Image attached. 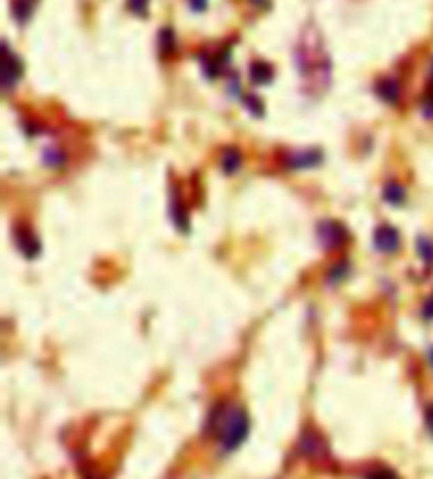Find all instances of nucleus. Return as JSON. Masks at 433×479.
<instances>
[{
	"label": "nucleus",
	"mask_w": 433,
	"mask_h": 479,
	"mask_svg": "<svg viewBox=\"0 0 433 479\" xmlns=\"http://www.w3.org/2000/svg\"><path fill=\"white\" fill-rule=\"evenodd\" d=\"M423 317L425 319H433V294L427 298V302L423 304Z\"/></svg>",
	"instance_id": "17"
},
{
	"label": "nucleus",
	"mask_w": 433,
	"mask_h": 479,
	"mask_svg": "<svg viewBox=\"0 0 433 479\" xmlns=\"http://www.w3.org/2000/svg\"><path fill=\"white\" fill-rule=\"evenodd\" d=\"M239 165H241V158H239V152H237V150H227V152L222 154V169H225L227 174L237 172Z\"/></svg>",
	"instance_id": "11"
},
{
	"label": "nucleus",
	"mask_w": 433,
	"mask_h": 479,
	"mask_svg": "<svg viewBox=\"0 0 433 479\" xmlns=\"http://www.w3.org/2000/svg\"><path fill=\"white\" fill-rule=\"evenodd\" d=\"M15 241H17V248H20V252L26 256V258H36L38 256V252H40V245H38V238L30 232V230H26V228H20L17 232H15Z\"/></svg>",
	"instance_id": "5"
},
{
	"label": "nucleus",
	"mask_w": 433,
	"mask_h": 479,
	"mask_svg": "<svg viewBox=\"0 0 433 479\" xmlns=\"http://www.w3.org/2000/svg\"><path fill=\"white\" fill-rule=\"evenodd\" d=\"M377 93L387 104H397V100H400V83L395 81V78H383V81L377 85Z\"/></svg>",
	"instance_id": "8"
},
{
	"label": "nucleus",
	"mask_w": 433,
	"mask_h": 479,
	"mask_svg": "<svg viewBox=\"0 0 433 479\" xmlns=\"http://www.w3.org/2000/svg\"><path fill=\"white\" fill-rule=\"evenodd\" d=\"M190 5H192V9L201 11V9H205V0H190Z\"/></svg>",
	"instance_id": "18"
},
{
	"label": "nucleus",
	"mask_w": 433,
	"mask_h": 479,
	"mask_svg": "<svg viewBox=\"0 0 433 479\" xmlns=\"http://www.w3.org/2000/svg\"><path fill=\"white\" fill-rule=\"evenodd\" d=\"M301 452L307 458H321L326 456V441L315 431H305L301 437Z\"/></svg>",
	"instance_id": "4"
},
{
	"label": "nucleus",
	"mask_w": 433,
	"mask_h": 479,
	"mask_svg": "<svg viewBox=\"0 0 433 479\" xmlns=\"http://www.w3.org/2000/svg\"><path fill=\"white\" fill-rule=\"evenodd\" d=\"M215 431H218L222 452H235L250 433V418L243 408L225 406L222 412H215Z\"/></svg>",
	"instance_id": "1"
},
{
	"label": "nucleus",
	"mask_w": 433,
	"mask_h": 479,
	"mask_svg": "<svg viewBox=\"0 0 433 479\" xmlns=\"http://www.w3.org/2000/svg\"><path fill=\"white\" fill-rule=\"evenodd\" d=\"M366 479H400L391 469H385V466H379V469H374V471H370L368 475H366Z\"/></svg>",
	"instance_id": "13"
},
{
	"label": "nucleus",
	"mask_w": 433,
	"mask_h": 479,
	"mask_svg": "<svg viewBox=\"0 0 433 479\" xmlns=\"http://www.w3.org/2000/svg\"><path fill=\"white\" fill-rule=\"evenodd\" d=\"M146 5H149V0H129L131 11L137 13V15H144V13H146Z\"/></svg>",
	"instance_id": "14"
},
{
	"label": "nucleus",
	"mask_w": 433,
	"mask_h": 479,
	"mask_svg": "<svg viewBox=\"0 0 433 479\" xmlns=\"http://www.w3.org/2000/svg\"><path fill=\"white\" fill-rule=\"evenodd\" d=\"M20 72H22V68H20V61H17V57L7 49V59H5V74H3V87L9 91L17 81H20Z\"/></svg>",
	"instance_id": "6"
},
{
	"label": "nucleus",
	"mask_w": 433,
	"mask_h": 479,
	"mask_svg": "<svg viewBox=\"0 0 433 479\" xmlns=\"http://www.w3.org/2000/svg\"><path fill=\"white\" fill-rule=\"evenodd\" d=\"M385 201L387 203H391V205H400V203H404V199H406V190L400 186V184H395V182H391V184H387L385 186Z\"/></svg>",
	"instance_id": "10"
},
{
	"label": "nucleus",
	"mask_w": 433,
	"mask_h": 479,
	"mask_svg": "<svg viewBox=\"0 0 433 479\" xmlns=\"http://www.w3.org/2000/svg\"><path fill=\"white\" fill-rule=\"evenodd\" d=\"M431 83H433V66H431Z\"/></svg>",
	"instance_id": "20"
},
{
	"label": "nucleus",
	"mask_w": 433,
	"mask_h": 479,
	"mask_svg": "<svg viewBox=\"0 0 433 479\" xmlns=\"http://www.w3.org/2000/svg\"><path fill=\"white\" fill-rule=\"evenodd\" d=\"M317 236L326 250H338L347 241V228L338 222H321L317 228Z\"/></svg>",
	"instance_id": "2"
},
{
	"label": "nucleus",
	"mask_w": 433,
	"mask_h": 479,
	"mask_svg": "<svg viewBox=\"0 0 433 479\" xmlns=\"http://www.w3.org/2000/svg\"><path fill=\"white\" fill-rule=\"evenodd\" d=\"M250 72H252V81L258 83V85H264V83H268L271 78H273V68L268 63H264V61L252 63Z\"/></svg>",
	"instance_id": "9"
},
{
	"label": "nucleus",
	"mask_w": 433,
	"mask_h": 479,
	"mask_svg": "<svg viewBox=\"0 0 433 479\" xmlns=\"http://www.w3.org/2000/svg\"><path fill=\"white\" fill-rule=\"evenodd\" d=\"M423 114L427 119H433V93L425 98V102H423Z\"/></svg>",
	"instance_id": "15"
},
{
	"label": "nucleus",
	"mask_w": 433,
	"mask_h": 479,
	"mask_svg": "<svg viewBox=\"0 0 433 479\" xmlns=\"http://www.w3.org/2000/svg\"><path fill=\"white\" fill-rule=\"evenodd\" d=\"M425 425H427L429 435L433 437V404H431V406H427V410H425Z\"/></svg>",
	"instance_id": "16"
},
{
	"label": "nucleus",
	"mask_w": 433,
	"mask_h": 479,
	"mask_svg": "<svg viewBox=\"0 0 433 479\" xmlns=\"http://www.w3.org/2000/svg\"><path fill=\"white\" fill-rule=\"evenodd\" d=\"M321 163V154L315 152V150H307V152H296V154H290V158H287V165L290 167H313V165H319Z\"/></svg>",
	"instance_id": "7"
},
{
	"label": "nucleus",
	"mask_w": 433,
	"mask_h": 479,
	"mask_svg": "<svg viewBox=\"0 0 433 479\" xmlns=\"http://www.w3.org/2000/svg\"><path fill=\"white\" fill-rule=\"evenodd\" d=\"M429 363H431V367H433V349L429 351Z\"/></svg>",
	"instance_id": "19"
},
{
	"label": "nucleus",
	"mask_w": 433,
	"mask_h": 479,
	"mask_svg": "<svg viewBox=\"0 0 433 479\" xmlns=\"http://www.w3.org/2000/svg\"><path fill=\"white\" fill-rule=\"evenodd\" d=\"M416 250H418V256H420L427 264H433V241H431V238L418 236Z\"/></svg>",
	"instance_id": "12"
},
{
	"label": "nucleus",
	"mask_w": 433,
	"mask_h": 479,
	"mask_svg": "<svg viewBox=\"0 0 433 479\" xmlns=\"http://www.w3.org/2000/svg\"><path fill=\"white\" fill-rule=\"evenodd\" d=\"M400 232L393 226H379L374 230V248L383 254H393L400 250Z\"/></svg>",
	"instance_id": "3"
}]
</instances>
